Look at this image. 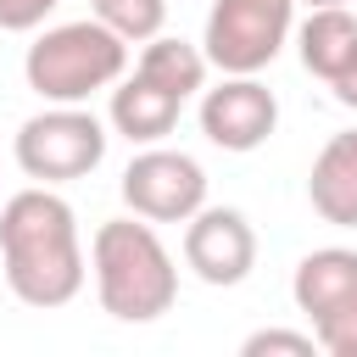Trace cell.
I'll list each match as a JSON object with an SVG mask.
<instances>
[{
    "instance_id": "1",
    "label": "cell",
    "mask_w": 357,
    "mask_h": 357,
    "mask_svg": "<svg viewBox=\"0 0 357 357\" xmlns=\"http://www.w3.org/2000/svg\"><path fill=\"white\" fill-rule=\"evenodd\" d=\"M0 279L33 312H56L84 290L78 218L56 184H28L0 206Z\"/></svg>"
},
{
    "instance_id": "2",
    "label": "cell",
    "mask_w": 357,
    "mask_h": 357,
    "mask_svg": "<svg viewBox=\"0 0 357 357\" xmlns=\"http://www.w3.org/2000/svg\"><path fill=\"white\" fill-rule=\"evenodd\" d=\"M89 273L100 312L117 324H151L178 301V268L145 218H106L89 240Z\"/></svg>"
},
{
    "instance_id": "3",
    "label": "cell",
    "mask_w": 357,
    "mask_h": 357,
    "mask_svg": "<svg viewBox=\"0 0 357 357\" xmlns=\"http://www.w3.org/2000/svg\"><path fill=\"white\" fill-rule=\"evenodd\" d=\"M123 73H128V45L95 17L45 28L22 56V78L45 106H84L95 89H112Z\"/></svg>"
},
{
    "instance_id": "4",
    "label": "cell",
    "mask_w": 357,
    "mask_h": 357,
    "mask_svg": "<svg viewBox=\"0 0 357 357\" xmlns=\"http://www.w3.org/2000/svg\"><path fill=\"white\" fill-rule=\"evenodd\" d=\"M17 167L33 184H73L106 162V123L84 106H45L17 128Z\"/></svg>"
},
{
    "instance_id": "5",
    "label": "cell",
    "mask_w": 357,
    "mask_h": 357,
    "mask_svg": "<svg viewBox=\"0 0 357 357\" xmlns=\"http://www.w3.org/2000/svg\"><path fill=\"white\" fill-rule=\"evenodd\" d=\"M296 312L312 324L318 351L329 357H357V251L346 245H318L296 262L290 279Z\"/></svg>"
},
{
    "instance_id": "6",
    "label": "cell",
    "mask_w": 357,
    "mask_h": 357,
    "mask_svg": "<svg viewBox=\"0 0 357 357\" xmlns=\"http://www.w3.org/2000/svg\"><path fill=\"white\" fill-rule=\"evenodd\" d=\"M296 28V0H212L206 11V67L218 73H262Z\"/></svg>"
},
{
    "instance_id": "7",
    "label": "cell",
    "mask_w": 357,
    "mask_h": 357,
    "mask_svg": "<svg viewBox=\"0 0 357 357\" xmlns=\"http://www.w3.org/2000/svg\"><path fill=\"white\" fill-rule=\"evenodd\" d=\"M123 201L134 218L145 223H184L190 212L206 206V167L190 151H167V145H145L128 167H123Z\"/></svg>"
},
{
    "instance_id": "8",
    "label": "cell",
    "mask_w": 357,
    "mask_h": 357,
    "mask_svg": "<svg viewBox=\"0 0 357 357\" xmlns=\"http://www.w3.org/2000/svg\"><path fill=\"white\" fill-rule=\"evenodd\" d=\"M184 268L212 284L229 290L257 268V229L240 206H201L184 218Z\"/></svg>"
},
{
    "instance_id": "9",
    "label": "cell",
    "mask_w": 357,
    "mask_h": 357,
    "mask_svg": "<svg viewBox=\"0 0 357 357\" xmlns=\"http://www.w3.org/2000/svg\"><path fill=\"white\" fill-rule=\"evenodd\" d=\"M279 128V100L268 84H257V73H223L218 89H201V134L218 151H257L268 145Z\"/></svg>"
},
{
    "instance_id": "10",
    "label": "cell",
    "mask_w": 357,
    "mask_h": 357,
    "mask_svg": "<svg viewBox=\"0 0 357 357\" xmlns=\"http://www.w3.org/2000/svg\"><path fill=\"white\" fill-rule=\"evenodd\" d=\"M178 112H184V100L134 67V78H117V84H112L106 123H112V128H117L128 145H162V139L173 134Z\"/></svg>"
},
{
    "instance_id": "11",
    "label": "cell",
    "mask_w": 357,
    "mask_h": 357,
    "mask_svg": "<svg viewBox=\"0 0 357 357\" xmlns=\"http://www.w3.org/2000/svg\"><path fill=\"white\" fill-rule=\"evenodd\" d=\"M307 201L324 223L357 229V128L324 139V151L312 156V173H307Z\"/></svg>"
},
{
    "instance_id": "12",
    "label": "cell",
    "mask_w": 357,
    "mask_h": 357,
    "mask_svg": "<svg viewBox=\"0 0 357 357\" xmlns=\"http://www.w3.org/2000/svg\"><path fill=\"white\" fill-rule=\"evenodd\" d=\"M290 33H296L301 67L312 78H324V84H335L357 61V17L346 6H307L301 28H290Z\"/></svg>"
},
{
    "instance_id": "13",
    "label": "cell",
    "mask_w": 357,
    "mask_h": 357,
    "mask_svg": "<svg viewBox=\"0 0 357 357\" xmlns=\"http://www.w3.org/2000/svg\"><path fill=\"white\" fill-rule=\"evenodd\" d=\"M139 73L156 78L162 89H173L178 100H190L206 84V50L190 45V39H173V33H156V39L139 45Z\"/></svg>"
},
{
    "instance_id": "14",
    "label": "cell",
    "mask_w": 357,
    "mask_h": 357,
    "mask_svg": "<svg viewBox=\"0 0 357 357\" xmlns=\"http://www.w3.org/2000/svg\"><path fill=\"white\" fill-rule=\"evenodd\" d=\"M89 17L106 22L123 45H145L167 28V0H89Z\"/></svg>"
},
{
    "instance_id": "15",
    "label": "cell",
    "mask_w": 357,
    "mask_h": 357,
    "mask_svg": "<svg viewBox=\"0 0 357 357\" xmlns=\"http://www.w3.org/2000/svg\"><path fill=\"white\" fill-rule=\"evenodd\" d=\"M240 351H245V357H262V351L312 357V351H318V340H312V329H257V335H245V340H240Z\"/></svg>"
},
{
    "instance_id": "16",
    "label": "cell",
    "mask_w": 357,
    "mask_h": 357,
    "mask_svg": "<svg viewBox=\"0 0 357 357\" xmlns=\"http://www.w3.org/2000/svg\"><path fill=\"white\" fill-rule=\"evenodd\" d=\"M61 0H0V33H33Z\"/></svg>"
},
{
    "instance_id": "17",
    "label": "cell",
    "mask_w": 357,
    "mask_h": 357,
    "mask_svg": "<svg viewBox=\"0 0 357 357\" xmlns=\"http://www.w3.org/2000/svg\"><path fill=\"white\" fill-rule=\"evenodd\" d=\"M329 89H335V100H340V106H351V112H357V61H351V67H346Z\"/></svg>"
},
{
    "instance_id": "18",
    "label": "cell",
    "mask_w": 357,
    "mask_h": 357,
    "mask_svg": "<svg viewBox=\"0 0 357 357\" xmlns=\"http://www.w3.org/2000/svg\"><path fill=\"white\" fill-rule=\"evenodd\" d=\"M301 6H346V0H301Z\"/></svg>"
}]
</instances>
